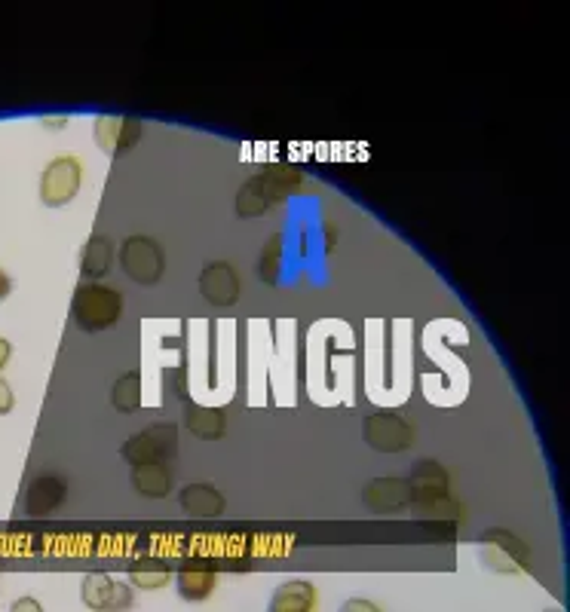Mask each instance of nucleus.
I'll list each match as a JSON object with an SVG mask.
<instances>
[{"mask_svg": "<svg viewBox=\"0 0 570 612\" xmlns=\"http://www.w3.org/2000/svg\"><path fill=\"white\" fill-rule=\"evenodd\" d=\"M132 487L148 499H166L172 490V472L166 463H141L132 469Z\"/></svg>", "mask_w": 570, "mask_h": 612, "instance_id": "16", "label": "nucleus"}, {"mask_svg": "<svg viewBox=\"0 0 570 612\" xmlns=\"http://www.w3.org/2000/svg\"><path fill=\"white\" fill-rule=\"evenodd\" d=\"M123 270L132 282L138 285H157L163 279L166 261H163V248L151 236H129L123 242Z\"/></svg>", "mask_w": 570, "mask_h": 612, "instance_id": "3", "label": "nucleus"}, {"mask_svg": "<svg viewBox=\"0 0 570 612\" xmlns=\"http://www.w3.org/2000/svg\"><path fill=\"white\" fill-rule=\"evenodd\" d=\"M80 594L89 609H99V612H117V609L132 606V588L123 582H114L111 576H99V573L83 579Z\"/></svg>", "mask_w": 570, "mask_h": 612, "instance_id": "7", "label": "nucleus"}, {"mask_svg": "<svg viewBox=\"0 0 570 612\" xmlns=\"http://www.w3.org/2000/svg\"><path fill=\"white\" fill-rule=\"evenodd\" d=\"M414 493H445L448 490V472L439 463H417L414 466Z\"/></svg>", "mask_w": 570, "mask_h": 612, "instance_id": "21", "label": "nucleus"}, {"mask_svg": "<svg viewBox=\"0 0 570 612\" xmlns=\"http://www.w3.org/2000/svg\"><path fill=\"white\" fill-rule=\"evenodd\" d=\"M10 291H13V282H10V276L4 270H0V300H4Z\"/></svg>", "mask_w": 570, "mask_h": 612, "instance_id": "27", "label": "nucleus"}, {"mask_svg": "<svg viewBox=\"0 0 570 612\" xmlns=\"http://www.w3.org/2000/svg\"><path fill=\"white\" fill-rule=\"evenodd\" d=\"M200 294L212 306H233L236 297H240V276H236V270L230 264L215 261L200 276Z\"/></svg>", "mask_w": 570, "mask_h": 612, "instance_id": "11", "label": "nucleus"}, {"mask_svg": "<svg viewBox=\"0 0 570 612\" xmlns=\"http://www.w3.org/2000/svg\"><path fill=\"white\" fill-rule=\"evenodd\" d=\"M362 499L377 515H396L411 505V484L402 478H377L374 484L365 487Z\"/></svg>", "mask_w": 570, "mask_h": 612, "instance_id": "10", "label": "nucleus"}, {"mask_svg": "<svg viewBox=\"0 0 570 612\" xmlns=\"http://www.w3.org/2000/svg\"><path fill=\"white\" fill-rule=\"evenodd\" d=\"M114 264V245L108 236H89L80 251V270L86 279H102Z\"/></svg>", "mask_w": 570, "mask_h": 612, "instance_id": "17", "label": "nucleus"}, {"mask_svg": "<svg viewBox=\"0 0 570 612\" xmlns=\"http://www.w3.org/2000/svg\"><path fill=\"white\" fill-rule=\"evenodd\" d=\"M71 313L83 331H89V334L105 331V328L117 325V319L123 316V294L117 288H108L99 282H83L74 291Z\"/></svg>", "mask_w": 570, "mask_h": 612, "instance_id": "1", "label": "nucleus"}, {"mask_svg": "<svg viewBox=\"0 0 570 612\" xmlns=\"http://www.w3.org/2000/svg\"><path fill=\"white\" fill-rule=\"evenodd\" d=\"M65 484L56 475H40L31 487H28V515L43 518V515H53L56 508L65 502Z\"/></svg>", "mask_w": 570, "mask_h": 612, "instance_id": "13", "label": "nucleus"}, {"mask_svg": "<svg viewBox=\"0 0 570 612\" xmlns=\"http://www.w3.org/2000/svg\"><path fill=\"white\" fill-rule=\"evenodd\" d=\"M215 570L218 564L215 560H206V557H190L184 560V567L178 570V591L184 600L190 603H200L212 594L215 588Z\"/></svg>", "mask_w": 570, "mask_h": 612, "instance_id": "12", "label": "nucleus"}, {"mask_svg": "<svg viewBox=\"0 0 570 612\" xmlns=\"http://www.w3.org/2000/svg\"><path fill=\"white\" fill-rule=\"evenodd\" d=\"M80 181H83V166L77 157H59L50 166L43 169L40 175V199L43 206L50 209H62L80 193Z\"/></svg>", "mask_w": 570, "mask_h": 612, "instance_id": "4", "label": "nucleus"}, {"mask_svg": "<svg viewBox=\"0 0 570 612\" xmlns=\"http://www.w3.org/2000/svg\"><path fill=\"white\" fill-rule=\"evenodd\" d=\"M178 450V429L175 423H154L148 426L145 432L132 435L126 444H123V459L132 466H141V463H163V459L175 456Z\"/></svg>", "mask_w": 570, "mask_h": 612, "instance_id": "2", "label": "nucleus"}, {"mask_svg": "<svg viewBox=\"0 0 570 612\" xmlns=\"http://www.w3.org/2000/svg\"><path fill=\"white\" fill-rule=\"evenodd\" d=\"M141 138V123L132 117H99L95 120V144H99L108 157H120L129 147H135Z\"/></svg>", "mask_w": 570, "mask_h": 612, "instance_id": "9", "label": "nucleus"}, {"mask_svg": "<svg viewBox=\"0 0 570 612\" xmlns=\"http://www.w3.org/2000/svg\"><path fill=\"white\" fill-rule=\"evenodd\" d=\"M482 545H485V560L491 564V570H497L503 576H518V573H525L528 564H531L528 545L521 539H515L512 533H506V530L485 533Z\"/></svg>", "mask_w": 570, "mask_h": 612, "instance_id": "5", "label": "nucleus"}, {"mask_svg": "<svg viewBox=\"0 0 570 612\" xmlns=\"http://www.w3.org/2000/svg\"><path fill=\"white\" fill-rule=\"evenodd\" d=\"M227 417L221 407H203V404H190L187 407V429L203 441H218L224 438Z\"/></svg>", "mask_w": 570, "mask_h": 612, "instance_id": "18", "label": "nucleus"}, {"mask_svg": "<svg viewBox=\"0 0 570 612\" xmlns=\"http://www.w3.org/2000/svg\"><path fill=\"white\" fill-rule=\"evenodd\" d=\"M285 196L279 193V187L261 172V175H252L243 187H240V193H236V215L240 218H261V215H267L273 206H279Z\"/></svg>", "mask_w": 570, "mask_h": 612, "instance_id": "8", "label": "nucleus"}, {"mask_svg": "<svg viewBox=\"0 0 570 612\" xmlns=\"http://www.w3.org/2000/svg\"><path fill=\"white\" fill-rule=\"evenodd\" d=\"M43 126L46 129H59V126H65V120H43Z\"/></svg>", "mask_w": 570, "mask_h": 612, "instance_id": "29", "label": "nucleus"}, {"mask_svg": "<svg viewBox=\"0 0 570 612\" xmlns=\"http://www.w3.org/2000/svg\"><path fill=\"white\" fill-rule=\"evenodd\" d=\"M129 576H132V582H135L138 588L157 591V588L169 585L172 570H169V564H163V560L148 557V560H138V564H132V567H129Z\"/></svg>", "mask_w": 570, "mask_h": 612, "instance_id": "19", "label": "nucleus"}, {"mask_svg": "<svg viewBox=\"0 0 570 612\" xmlns=\"http://www.w3.org/2000/svg\"><path fill=\"white\" fill-rule=\"evenodd\" d=\"M362 438L380 453H402L414 444V429L396 414H371L362 426Z\"/></svg>", "mask_w": 570, "mask_h": 612, "instance_id": "6", "label": "nucleus"}, {"mask_svg": "<svg viewBox=\"0 0 570 612\" xmlns=\"http://www.w3.org/2000/svg\"><path fill=\"white\" fill-rule=\"evenodd\" d=\"M13 404H16V398H13V389L4 383V380H0V417H4V414H10L13 411Z\"/></svg>", "mask_w": 570, "mask_h": 612, "instance_id": "24", "label": "nucleus"}, {"mask_svg": "<svg viewBox=\"0 0 570 612\" xmlns=\"http://www.w3.org/2000/svg\"><path fill=\"white\" fill-rule=\"evenodd\" d=\"M10 352H13L10 340H4V337H0V371L7 368V362H10Z\"/></svg>", "mask_w": 570, "mask_h": 612, "instance_id": "26", "label": "nucleus"}, {"mask_svg": "<svg viewBox=\"0 0 570 612\" xmlns=\"http://www.w3.org/2000/svg\"><path fill=\"white\" fill-rule=\"evenodd\" d=\"M181 505H184V512L194 515V518H218L227 508L224 496L212 484H190V487H184L181 490Z\"/></svg>", "mask_w": 570, "mask_h": 612, "instance_id": "14", "label": "nucleus"}, {"mask_svg": "<svg viewBox=\"0 0 570 612\" xmlns=\"http://www.w3.org/2000/svg\"><path fill=\"white\" fill-rule=\"evenodd\" d=\"M111 398H114V407H117L120 414H135L138 407H141V374H138V371L123 374V377L114 383Z\"/></svg>", "mask_w": 570, "mask_h": 612, "instance_id": "20", "label": "nucleus"}, {"mask_svg": "<svg viewBox=\"0 0 570 612\" xmlns=\"http://www.w3.org/2000/svg\"><path fill=\"white\" fill-rule=\"evenodd\" d=\"M25 609L28 612H40V603H34L31 597H22L19 603H13V612H25Z\"/></svg>", "mask_w": 570, "mask_h": 612, "instance_id": "25", "label": "nucleus"}, {"mask_svg": "<svg viewBox=\"0 0 570 612\" xmlns=\"http://www.w3.org/2000/svg\"><path fill=\"white\" fill-rule=\"evenodd\" d=\"M264 175L279 187V193L282 196H289V193H295L298 187H301V172L295 169V166H285V163H279V166H270V169H264Z\"/></svg>", "mask_w": 570, "mask_h": 612, "instance_id": "23", "label": "nucleus"}, {"mask_svg": "<svg viewBox=\"0 0 570 612\" xmlns=\"http://www.w3.org/2000/svg\"><path fill=\"white\" fill-rule=\"evenodd\" d=\"M344 609H377L374 603H365V600H353V603H347Z\"/></svg>", "mask_w": 570, "mask_h": 612, "instance_id": "28", "label": "nucleus"}, {"mask_svg": "<svg viewBox=\"0 0 570 612\" xmlns=\"http://www.w3.org/2000/svg\"><path fill=\"white\" fill-rule=\"evenodd\" d=\"M279 264H282V239L273 236L267 245H264V258H261V279L267 285H276L279 279Z\"/></svg>", "mask_w": 570, "mask_h": 612, "instance_id": "22", "label": "nucleus"}, {"mask_svg": "<svg viewBox=\"0 0 570 612\" xmlns=\"http://www.w3.org/2000/svg\"><path fill=\"white\" fill-rule=\"evenodd\" d=\"M270 609L273 612H313L319 609V591L310 582H289L273 594Z\"/></svg>", "mask_w": 570, "mask_h": 612, "instance_id": "15", "label": "nucleus"}]
</instances>
